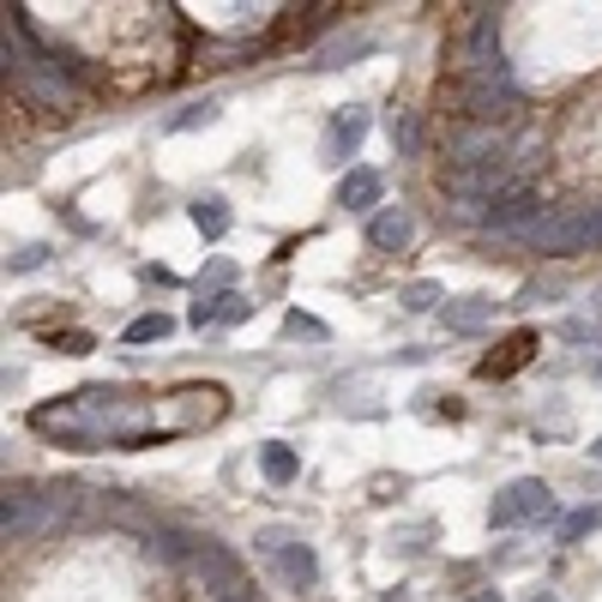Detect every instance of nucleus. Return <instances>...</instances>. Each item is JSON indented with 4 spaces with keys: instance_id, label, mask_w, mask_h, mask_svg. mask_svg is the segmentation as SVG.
I'll use <instances>...</instances> for the list:
<instances>
[{
    "instance_id": "1",
    "label": "nucleus",
    "mask_w": 602,
    "mask_h": 602,
    "mask_svg": "<svg viewBox=\"0 0 602 602\" xmlns=\"http://www.w3.org/2000/svg\"><path fill=\"white\" fill-rule=\"evenodd\" d=\"M223 409H229L223 386H182L169 398H139L127 386H79L61 404H36L31 428L55 434L79 452H102V446H157L175 440V434H199L223 422Z\"/></svg>"
},
{
    "instance_id": "2",
    "label": "nucleus",
    "mask_w": 602,
    "mask_h": 602,
    "mask_svg": "<svg viewBox=\"0 0 602 602\" xmlns=\"http://www.w3.org/2000/svg\"><path fill=\"white\" fill-rule=\"evenodd\" d=\"M253 548H260V555L272 560L277 579H284L289 591H307V584L319 579L314 548H307V543H302V530H289V524H272V530H260V536H253Z\"/></svg>"
},
{
    "instance_id": "3",
    "label": "nucleus",
    "mask_w": 602,
    "mask_h": 602,
    "mask_svg": "<svg viewBox=\"0 0 602 602\" xmlns=\"http://www.w3.org/2000/svg\"><path fill=\"white\" fill-rule=\"evenodd\" d=\"M548 512H555V494H548V482H543V477H518L512 489L494 494L489 524H494V530H518V524L548 518Z\"/></svg>"
},
{
    "instance_id": "4",
    "label": "nucleus",
    "mask_w": 602,
    "mask_h": 602,
    "mask_svg": "<svg viewBox=\"0 0 602 602\" xmlns=\"http://www.w3.org/2000/svg\"><path fill=\"white\" fill-rule=\"evenodd\" d=\"M12 85L31 102H43V109H67L73 102V85L61 79V61H12Z\"/></svg>"
},
{
    "instance_id": "5",
    "label": "nucleus",
    "mask_w": 602,
    "mask_h": 602,
    "mask_svg": "<svg viewBox=\"0 0 602 602\" xmlns=\"http://www.w3.org/2000/svg\"><path fill=\"white\" fill-rule=\"evenodd\" d=\"M536 211H543V194H536V187L518 175V182H506L501 194H494V205H489V229H524Z\"/></svg>"
},
{
    "instance_id": "6",
    "label": "nucleus",
    "mask_w": 602,
    "mask_h": 602,
    "mask_svg": "<svg viewBox=\"0 0 602 602\" xmlns=\"http://www.w3.org/2000/svg\"><path fill=\"white\" fill-rule=\"evenodd\" d=\"M338 205H343V211H362V217L386 211V175L368 169V163H355V169L338 182Z\"/></svg>"
},
{
    "instance_id": "7",
    "label": "nucleus",
    "mask_w": 602,
    "mask_h": 602,
    "mask_svg": "<svg viewBox=\"0 0 602 602\" xmlns=\"http://www.w3.org/2000/svg\"><path fill=\"white\" fill-rule=\"evenodd\" d=\"M409 236H416V217H409L404 205H386V211L368 217V248H380V253L409 248Z\"/></svg>"
},
{
    "instance_id": "8",
    "label": "nucleus",
    "mask_w": 602,
    "mask_h": 602,
    "mask_svg": "<svg viewBox=\"0 0 602 602\" xmlns=\"http://www.w3.org/2000/svg\"><path fill=\"white\" fill-rule=\"evenodd\" d=\"M362 139H368V109L331 114V127H326V163H350Z\"/></svg>"
},
{
    "instance_id": "9",
    "label": "nucleus",
    "mask_w": 602,
    "mask_h": 602,
    "mask_svg": "<svg viewBox=\"0 0 602 602\" xmlns=\"http://www.w3.org/2000/svg\"><path fill=\"white\" fill-rule=\"evenodd\" d=\"M260 477L272 482V489H289V482L302 477V458H296V446H284V440H265V446H260Z\"/></svg>"
},
{
    "instance_id": "10",
    "label": "nucleus",
    "mask_w": 602,
    "mask_h": 602,
    "mask_svg": "<svg viewBox=\"0 0 602 602\" xmlns=\"http://www.w3.org/2000/svg\"><path fill=\"white\" fill-rule=\"evenodd\" d=\"M440 319H446V331H482L494 319V296H458L440 307Z\"/></svg>"
},
{
    "instance_id": "11",
    "label": "nucleus",
    "mask_w": 602,
    "mask_h": 602,
    "mask_svg": "<svg viewBox=\"0 0 602 602\" xmlns=\"http://www.w3.org/2000/svg\"><path fill=\"white\" fill-rule=\"evenodd\" d=\"M530 350H536V331H518V338H506V343H501V355H482L477 374H482V380H506L512 368L530 362Z\"/></svg>"
},
{
    "instance_id": "12",
    "label": "nucleus",
    "mask_w": 602,
    "mask_h": 602,
    "mask_svg": "<svg viewBox=\"0 0 602 602\" xmlns=\"http://www.w3.org/2000/svg\"><path fill=\"white\" fill-rule=\"evenodd\" d=\"M229 223H236V217H229V199H217V194L194 199V229H199L205 241H223Z\"/></svg>"
},
{
    "instance_id": "13",
    "label": "nucleus",
    "mask_w": 602,
    "mask_h": 602,
    "mask_svg": "<svg viewBox=\"0 0 602 602\" xmlns=\"http://www.w3.org/2000/svg\"><path fill=\"white\" fill-rule=\"evenodd\" d=\"M169 331H175L169 314H139L133 326H127V343H163Z\"/></svg>"
},
{
    "instance_id": "14",
    "label": "nucleus",
    "mask_w": 602,
    "mask_h": 602,
    "mask_svg": "<svg viewBox=\"0 0 602 602\" xmlns=\"http://www.w3.org/2000/svg\"><path fill=\"white\" fill-rule=\"evenodd\" d=\"M398 302L409 307V314H428V307H434V302H446V296H440V284L416 277V284H404V289H398Z\"/></svg>"
},
{
    "instance_id": "15",
    "label": "nucleus",
    "mask_w": 602,
    "mask_h": 602,
    "mask_svg": "<svg viewBox=\"0 0 602 602\" xmlns=\"http://www.w3.org/2000/svg\"><path fill=\"white\" fill-rule=\"evenodd\" d=\"M36 265H48V241H24V248H12L7 253V272H36Z\"/></svg>"
},
{
    "instance_id": "16",
    "label": "nucleus",
    "mask_w": 602,
    "mask_h": 602,
    "mask_svg": "<svg viewBox=\"0 0 602 602\" xmlns=\"http://www.w3.org/2000/svg\"><path fill=\"white\" fill-rule=\"evenodd\" d=\"M284 331H289V338H314V343H326V338H331V331H326V319L302 314V307H289V314H284Z\"/></svg>"
},
{
    "instance_id": "17",
    "label": "nucleus",
    "mask_w": 602,
    "mask_h": 602,
    "mask_svg": "<svg viewBox=\"0 0 602 602\" xmlns=\"http://www.w3.org/2000/svg\"><path fill=\"white\" fill-rule=\"evenodd\" d=\"M211 121H217V102H187L169 121V133H194V127H211Z\"/></svg>"
},
{
    "instance_id": "18",
    "label": "nucleus",
    "mask_w": 602,
    "mask_h": 602,
    "mask_svg": "<svg viewBox=\"0 0 602 602\" xmlns=\"http://www.w3.org/2000/svg\"><path fill=\"white\" fill-rule=\"evenodd\" d=\"M392 145H398V157H409V151L422 145V127H416V114H392Z\"/></svg>"
},
{
    "instance_id": "19",
    "label": "nucleus",
    "mask_w": 602,
    "mask_h": 602,
    "mask_svg": "<svg viewBox=\"0 0 602 602\" xmlns=\"http://www.w3.org/2000/svg\"><path fill=\"white\" fill-rule=\"evenodd\" d=\"M362 48H368V36H338L331 48H319L314 67H343V55H362Z\"/></svg>"
},
{
    "instance_id": "20",
    "label": "nucleus",
    "mask_w": 602,
    "mask_h": 602,
    "mask_svg": "<svg viewBox=\"0 0 602 602\" xmlns=\"http://www.w3.org/2000/svg\"><path fill=\"white\" fill-rule=\"evenodd\" d=\"M591 524H596V512H572V518L560 524V543H579V536L591 530Z\"/></svg>"
},
{
    "instance_id": "21",
    "label": "nucleus",
    "mask_w": 602,
    "mask_h": 602,
    "mask_svg": "<svg viewBox=\"0 0 602 602\" xmlns=\"http://www.w3.org/2000/svg\"><path fill=\"white\" fill-rule=\"evenodd\" d=\"M229 277H236V265H229V260H211V265L199 272V289H205V284L217 289V284H229Z\"/></svg>"
},
{
    "instance_id": "22",
    "label": "nucleus",
    "mask_w": 602,
    "mask_h": 602,
    "mask_svg": "<svg viewBox=\"0 0 602 602\" xmlns=\"http://www.w3.org/2000/svg\"><path fill=\"white\" fill-rule=\"evenodd\" d=\"M55 350L61 355H91V338H85V331H67V338H55Z\"/></svg>"
},
{
    "instance_id": "23",
    "label": "nucleus",
    "mask_w": 602,
    "mask_h": 602,
    "mask_svg": "<svg viewBox=\"0 0 602 602\" xmlns=\"http://www.w3.org/2000/svg\"><path fill=\"white\" fill-rule=\"evenodd\" d=\"M248 314H253V302H248V296H229V302H223V326H241Z\"/></svg>"
},
{
    "instance_id": "24",
    "label": "nucleus",
    "mask_w": 602,
    "mask_h": 602,
    "mask_svg": "<svg viewBox=\"0 0 602 602\" xmlns=\"http://www.w3.org/2000/svg\"><path fill=\"white\" fill-rule=\"evenodd\" d=\"M470 602H506L501 591H477V596H470Z\"/></svg>"
},
{
    "instance_id": "25",
    "label": "nucleus",
    "mask_w": 602,
    "mask_h": 602,
    "mask_svg": "<svg viewBox=\"0 0 602 602\" xmlns=\"http://www.w3.org/2000/svg\"><path fill=\"white\" fill-rule=\"evenodd\" d=\"M591 452H596V458H602V434H596V440H591Z\"/></svg>"
}]
</instances>
